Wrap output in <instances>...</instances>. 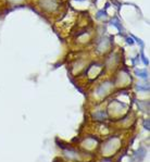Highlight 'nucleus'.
<instances>
[{
	"mask_svg": "<svg viewBox=\"0 0 150 162\" xmlns=\"http://www.w3.org/2000/svg\"><path fill=\"white\" fill-rule=\"evenodd\" d=\"M136 73H137V74H139V76H143V77H145V76H147V73H146V72H141V71H137Z\"/></svg>",
	"mask_w": 150,
	"mask_h": 162,
	"instance_id": "obj_1",
	"label": "nucleus"
}]
</instances>
